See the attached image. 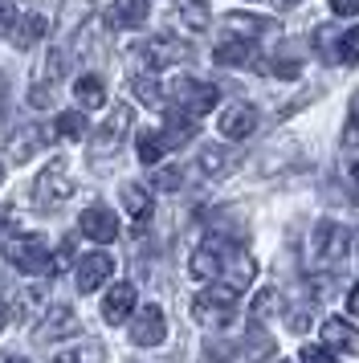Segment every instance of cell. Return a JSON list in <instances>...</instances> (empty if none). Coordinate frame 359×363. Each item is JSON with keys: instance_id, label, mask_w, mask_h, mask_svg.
<instances>
[{"instance_id": "11", "label": "cell", "mask_w": 359, "mask_h": 363, "mask_svg": "<svg viewBox=\"0 0 359 363\" xmlns=\"http://www.w3.org/2000/svg\"><path fill=\"white\" fill-rule=\"evenodd\" d=\"M111 274H114L111 253H86V257H78V290L82 294H94L102 281H111Z\"/></svg>"}, {"instance_id": "41", "label": "cell", "mask_w": 359, "mask_h": 363, "mask_svg": "<svg viewBox=\"0 0 359 363\" xmlns=\"http://www.w3.org/2000/svg\"><path fill=\"white\" fill-rule=\"evenodd\" d=\"M13 208H0V245H4V241H9V229H13Z\"/></svg>"}, {"instance_id": "21", "label": "cell", "mask_w": 359, "mask_h": 363, "mask_svg": "<svg viewBox=\"0 0 359 363\" xmlns=\"http://www.w3.org/2000/svg\"><path fill=\"white\" fill-rule=\"evenodd\" d=\"M274 351H277L274 335H270V330H261L258 323H253V327H249V335H245V359H249V363H265Z\"/></svg>"}, {"instance_id": "37", "label": "cell", "mask_w": 359, "mask_h": 363, "mask_svg": "<svg viewBox=\"0 0 359 363\" xmlns=\"http://www.w3.org/2000/svg\"><path fill=\"white\" fill-rule=\"evenodd\" d=\"M298 69H302V62H294V57H282V62H274V74H277V78H298Z\"/></svg>"}, {"instance_id": "38", "label": "cell", "mask_w": 359, "mask_h": 363, "mask_svg": "<svg viewBox=\"0 0 359 363\" xmlns=\"http://www.w3.org/2000/svg\"><path fill=\"white\" fill-rule=\"evenodd\" d=\"M331 13H335V17H355L359 0H331Z\"/></svg>"}, {"instance_id": "28", "label": "cell", "mask_w": 359, "mask_h": 363, "mask_svg": "<svg viewBox=\"0 0 359 363\" xmlns=\"http://www.w3.org/2000/svg\"><path fill=\"white\" fill-rule=\"evenodd\" d=\"M53 131L62 135V139H82V135L90 131V123H86L78 111H62V115H57V123H53Z\"/></svg>"}, {"instance_id": "20", "label": "cell", "mask_w": 359, "mask_h": 363, "mask_svg": "<svg viewBox=\"0 0 359 363\" xmlns=\"http://www.w3.org/2000/svg\"><path fill=\"white\" fill-rule=\"evenodd\" d=\"M192 135H196V123H192V118L180 115V111H172V115H167V127L160 131L163 151H167V147H184V143H188Z\"/></svg>"}, {"instance_id": "29", "label": "cell", "mask_w": 359, "mask_h": 363, "mask_svg": "<svg viewBox=\"0 0 359 363\" xmlns=\"http://www.w3.org/2000/svg\"><path fill=\"white\" fill-rule=\"evenodd\" d=\"M200 167H204L209 176H221V172H228V167H233V151H225V147H204V151H200Z\"/></svg>"}, {"instance_id": "34", "label": "cell", "mask_w": 359, "mask_h": 363, "mask_svg": "<svg viewBox=\"0 0 359 363\" xmlns=\"http://www.w3.org/2000/svg\"><path fill=\"white\" fill-rule=\"evenodd\" d=\"M298 363H339V359H335V351H326L319 343H306L298 351Z\"/></svg>"}, {"instance_id": "14", "label": "cell", "mask_w": 359, "mask_h": 363, "mask_svg": "<svg viewBox=\"0 0 359 363\" xmlns=\"http://www.w3.org/2000/svg\"><path fill=\"white\" fill-rule=\"evenodd\" d=\"M323 343H326V351H343V355H359V330L347 323V318H323Z\"/></svg>"}, {"instance_id": "25", "label": "cell", "mask_w": 359, "mask_h": 363, "mask_svg": "<svg viewBox=\"0 0 359 363\" xmlns=\"http://www.w3.org/2000/svg\"><path fill=\"white\" fill-rule=\"evenodd\" d=\"M16 25H21V29H13V41L16 45H21V50H25V45H33V41H41V37H45V17H37V13H29V17L25 21H16Z\"/></svg>"}, {"instance_id": "31", "label": "cell", "mask_w": 359, "mask_h": 363, "mask_svg": "<svg viewBox=\"0 0 359 363\" xmlns=\"http://www.w3.org/2000/svg\"><path fill=\"white\" fill-rule=\"evenodd\" d=\"M277 306H282V298H277V290H261V294L253 298V306H249V318H253V323H261V318H270V314H277Z\"/></svg>"}, {"instance_id": "32", "label": "cell", "mask_w": 359, "mask_h": 363, "mask_svg": "<svg viewBox=\"0 0 359 363\" xmlns=\"http://www.w3.org/2000/svg\"><path fill=\"white\" fill-rule=\"evenodd\" d=\"M335 57H339V62H347V66H355V62H359V29H347V33L339 37V50H335Z\"/></svg>"}, {"instance_id": "19", "label": "cell", "mask_w": 359, "mask_h": 363, "mask_svg": "<svg viewBox=\"0 0 359 363\" xmlns=\"http://www.w3.org/2000/svg\"><path fill=\"white\" fill-rule=\"evenodd\" d=\"M106 21H111L114 29H139L147 21V0H114Z\"/></svg>"}, {"instance_id": "26", "label": "cell", "mask_w": 359, "mask_h": 363, "mask_svg": "<svg viewBox=\"0 0 359 363\" xmlns=\"http://www.w3.org/2000/svg\"><path fill=\"white\" fill-rule=\"evenodd\" d=\"M131 90H135V99L143 102V106H163V90L151 74H135L131 78Z\"/></svg>"}, {"instance_id": "18", "label": "cell", "mask_w": 359, "mask_h": 363, "mask_svg": "<svg viewBox=\"0 0 359 363\" xmlns=\"http://www.w3.org/2000/svg\"><path fill=\"white\" fill-rule=\"evenodd\" d=\"M65 335H78V314L70 311V306H53V311L41 318L37 339H41V343H49V339H65Z\"/></svg>"}, {"instance_id": "30", "label": "cell", "mask_w": 359, "mask_h": 363, "mask_svg": "<svg viewBox=\"0 0 359 363\" xmlns=\"http://www.w3.org/2000/svg\"><path fill=\"white\" fill-rule=\"evenodd\" d=\"M163 155V139L155 131H139V160H143L147 167H155Z\"/></svg>"}, {"instance_id": "2", "label": "cell", "mask_w": 359, "mask_h": 363, "mask_svg": "<svg viewBox=\"0 0 359 363\" xmlns=\"http://www.w3.org/2000/svg\"><path fill=\"white\" fill-rule=\"evenodd\" d=\"M347 249H351V237L335 220H319L310 229V265H343Z\"/></svg>"}, {"instance_id": "42", "label": "cell", "mask_w": 359, "mask_h": 363, "mask_svg": "<svg viewBox=\"0 0 359 363\" xmlns=\"http://www.w3.org/2000/svg\"><path fill=\"white\" fill-rule=\"evenodd\" d=\"M347 314H351V318H359V281L347 290Z\"/></svg>"}, {"instance_id": "13", "label": "cell", "mask_w": 359, "mask_h": 363, "mask_svg": "<svg viewBox=\"0 0 359 363\" xmlns=\"http://www.w3.org/2000/svg\"><path fill=\"white\" fill-rule=\"evenodd\" d=\"M253 131H258V111L249 102H233L221 111V135L225 139H249Z\"/></svg>"}, {"instance_id": "27", "label": "cell", "mask_w": 359, "mask_h": 363, "mask_svg": "<svg viewBox=\"0 0 359 363\" xmlns=\"http://www.w3.org/2000/svg\"><path fill=\"white\" fill-rule=\"evenodd\" d=\"M180 17H184V25L188 29H204L209 25V0H180Z\"/></svg>"}, {"instance_id": "44", "label": "cell", "mask_w": 359, "mask_h": 363, "mask_svg": "<svg viewBox=\"0 0 359 363\" xmlns=\"http://www.w3.org/2000/svg\"><path fill=\"white\" fill-rule=\"evenodd\" d=\"M298 0H274V9H294Z\"/></svg>"}, {"instance_id": "5", "label": "cell", "mask_w": 359, "mask_h": 363, "mask_svg": "<svg viewBox=\"0 0 359 363\" xmlns=\"http://www.w3.org/2000/svg\"><path fill=\"white\" fill-rule=\"evenodd\" d=\"M228 249L233 245H225L221 237H209L204 245H196V253H192V278H200V281H221V269H225V262H228Z\"/></svg>"}, {"instance_id": "9", "label": "cell", "mask_w": 359, "mask_h": 363, "mask_svg": "<svg viewBox=\"0 0 359 363\" xmlns=\"http://www.w3.org/2000/svg\"><path fill=\"white\" fill-rule=\"evenodd\" d=\"M82 233L90 237V241H98V245H111L114 237H118V216L106 208V204H90L86 213H82Z\"/></svg>"}, {"instance_id": "16", "label": "cell", "mask_w": 359, "mask_h": 363, "mask_svg": "<svg viewBox=\"0 0 359 363\" xmlns=\"http://www.w3.org/2000/svg\"><path fill=\"white\" fill-rule=\"evenodd\" d=\"M49 139H57L53 127H25V131H16L13 139H9V155H13V160H29V155H37V151L45 147Z\"/></svg>"}, {"instance_id": "39", "label": "cell", "mask_w": 359, "mask_h": 363, "mask_svg": "<svg viewBox=\"0 0 359 363\" xmlns=\"http://www.w3.org/2000/svg\"><path fill=\"white\" fill-rule=\"evenodd\" d=\"M290 330H294V335L310 330V314H306V311H290Z\"/></svg>"}, {"instance_id": "8", "label": "cell", "mask_w": 359, "mask_h": 363, "mask_svg": "<svg viewBox=\"0 0 359 363\" xmlns=\"http://www.w3.org/2000/svg\"><path fill=\"white\" fill-rule=\"evenodd\" d=\"M139 57L147 62V69H167V66H176V62H184L188 57V45L180 41V37H151L143 50H139Z\"/></svg>"}, {"instance_id": "47", "label": "cell", "mask_w": 359, "mask_h": 363, "mask_svg": "<svg viewBox=\"0 0 359 363\" xmlns=\"http://www.w3.org/2000/svg\"><path fill=\"white\" fill-rule=\"evenodd\" d=\"M0 330H4V306H0Z\"/></svg>"}, {"instance_id": "48", "label": "cell", "mask_w": 359, "mask_h": 363, "mask_svg": "<svg viewBox=\"0 0 359 363\" xmlns=\"http://www.w3.org/2000/svg\"><path fill=\"white\" fill-rule=\"evenodd\" d=\"M0 184H4V164H0Z\"/></svg>"}, {"instance_id": "6", "label": "cell", "mask_w": 359, "mask_h": 363, "mask_svg": "<svg viewBox=\"0 0 359 363\" xmlns=\"http://www.w3.org/2000/svg\"><path fill=\"white\" fill-rule=\"evenodd\" d=\"M74 196V184H70V172H65L62 160H53V164L37 176V184H33V200L37 204H57V200Z\"/></svg>"}, {"instance_id": "33", "label": "cell", "mask_w": 359, "mask_h": 363, "mask_svg": "<svg viewBox=\"0 0 359 363\" xmlns=\"http://www.w3.org/2000/svg\"><path fill=\"white\" fill-rule=\"evenodd\" d=\"M343 143L359 147V94H351V111H347V127H343Z\"/></svg>"}, {"instance_id": "15", "label": "cell", "mask_w": 359, "mask_h": 363, "mask_svg": "<svg viewBox=\"0 0 359 363\" xmlns=\"http://www.w3.org/2000/svg\"><path fill=\"white\" fill-rule=\"evenodd\" d=\"M131 314H135V286L118 281V286H111V294L102 298V318L118 327V323H127Z\"/></svg>"}, {"instance_id": "10", "label": "cell", "mask_w": 359, "mask_h": 363, "mask_svg": "<svg viewBox=\"0 0 359 363\" xmlns=\"http://www.w3.org/2000/svg\"><path fill=\"white\" fill-rule=\"evenodd\" d=\"M127 127H131V106H114L111 118H106V123L98 127V135L90 139V151H94V155H111V151L123 143V131H127Z\"/></svg>"}, {"instance_id": "23", "label": "cell", "mask_w": 359, "mask_h": 363, "mask_svg": "<svg viewBox=\"0 0 359 363\" xmlns=\"http://www.w3.org/2000/svg\"><path fill=\"white\" fill-rule=\"evenodd\" d=\"M225 25H228V33L241 37V41H253V37L265 33V21H261V17H249V13H228Z\"/></svg>"}, {"instance_id": "24", "label": "cell", "mask_w": 359, "mask_h": 363, "mask_svg": "<svg viewBox=\"0 0 359 363\" xmlns=\"http://www.w3.org/2000/svg\"><path fill=\"white\" fill-rule=\"evenodd\" d=\"M123 208H127L135 220H147V216H151V196H147L143 184H127V188H123Z\"/></svg>"}, {"instance_id": "35", "label": "cell", "mask_w": 359, "mask_h": 363, "mask_svg": "<svg viewBox=\"0 0 359 363\" xmlns=\"http://www.w3.org/2000/svg\"><path fill=\"white\" fill-rule=\"evenodd\" d=\"M180 184H184V172H180V167H160V172H155V188H160V192H176Z\"/></svg>"}, {"instance_id": "46", "label": "cell", "mask_w": 359, "mask_h": 363, "mask_svg": "<svg viewBox=\"0 0 359 363\" xmlns=\"http://www.w3.org/2000/svg\"><path fill=\"white\" fill-rule=\"evenodd\" d=\"M53 363H74V359H70V355H62V359H53Z\"/></svg>"}, {"instance_id": "43", "label": "cell", "mask_w": 359, "mask_h": 363, "mask_svg": "<svg viewBox=\"0 0 359 363\" xmlns=\"http://www.w3.org/2000/svg\"><path fill=\"white\" fill-rule=\"evenodd\" d=\"M0 363H29V359H21V355H0Z\"/></svg>"}, {"instance_id": "22", "label": "cell", "mask_w": 359, "mask_h": 363, "mask_svg": "<svg viewBox=\"0 0 359 363\" xmlns=\"http://www.w3.org/2000/svg\"><path fill=\"white\" fill-rule=\"evenodd\" d=\"M74 99H78L82 106L98 111V106L106 102V86H102V78H98V74H82L78 82H74Z\"/></svg>"}, {"instance_id": "1", "label": "cell", "mask_w": 359, "mask_h": 363, "mask_svg": "<svg viewBox=\"0 0 359 363\" xmlns=\"http://www.w3.org/2000/svg\"><path fill=\"white\" fill-rule=\"evenodd\" d=\"M0 249H4V257H9L16 269H25V274H53L49 241L37 237V233H16V237H9Z\"/></svg>"}, {"instance_id": "3", "label": "cell", "mask_w": 359, "mask_h": 363, "mask_svg": "<svg viewBox=\"0 0 359 363\" xmlns=\"http://www.w3.org/2000/svg\"><path fill=\"white\" fill-rule=\"evenodd\" d=\"M233 314H237V294L225 286H212V290L192 298V318L200 327H228Z\"/></svg>"}, {"instance_id": "4", "label": "cell", "mask_w": 359, "mask_h": 363, "mask_svg": "<svg viewBox=\"0 0 359 363\" xmlns=\"http://www.w3.org/2000/svg\"><path fill=\"white\" fill-rule=\"evenodd\" d=\"M216 99H221V90L212 82H200V78H180V82L172 86V106L188 118L209 115L212 106H216Z\"/></svg>"}, {"instance_id": "36", "label": "cell", "mask_w": 359, "mask_h": 363, "mask_svg": "<svg viewBox=\"0 0 359 363\" xmlns=\"http://www.w3.org/2000/svg\"><path fill=\"white\" fill-rule=\"evenodd\" d=\"M16 29V4L13 0H0V37H9Z\"/></svg>"}, {"instance_id": "40", "label": "cell", "mask_w": 359, "mask_h": 363, "mask_svg": "<svg viewBox=\"0 0 359 363\" xmlns=\"http://www.w3.org/2000/svg\"><path fill=\"white\" fill-rule=\"evenodd\" d=\"M29 102H33V106H49V102H53V94H49V86H33Z\"/></svg>"}, {"instance_id": "12", "label": "cell", "mask_w": 359, "mask_h": 363, "mask_svg": "<svg viewBox=\"0 0 359 363\" xmlns=\"http://www.w3.org/2000/svg\"><path fill=\"white\" fill-rule=\"evenodd\" d=\"M253 278H258V262H253L245 249H228V262H225V269H221V286L233 290V294H241Z\"/></svg>"}, {"instance_id": "17", "label": "cell", "mask_w": 359, "mask_h": 363, "mask_svg": "<svg viewBox=\"0 0 359 363\" xmlns=\"http://www.w3.org/2000/svg\"><path fill=\"white\" fill-rule=\"evenodd\" d=\"M253 57H258L253 41H241V37H228V41H221V45L212 50V62H216V66H228V69L253 66Z\"/></svg>"}, {"instance_id": "7", "label": "cell", "mask_w": 359, "mask_h": 363, "mask_svg": "<svg viewBox=\"0 0 359 363\" xmlns=\"http://www.w3.org/2000/svg\"><path fill=\"white\" fill-rule=\"evenodd\" d=\"M167 339V318L160 306H143L131 323V343L135 347H160Z\"/></svg>"}, {"instance_id": "45", "label": "cell", "mask_w": 359, "mask_h": 363, "mask_svg": "<svg viewBox=\"0 0 359 363\" xmlns=\"http://www.w3.org/2000/svg\"><path fill=\"white\" fill-rule=\"evenodd\" d=\"M351 176H355V184H359V160H355V164H351Z\"/></svg>"}]
</instances>
